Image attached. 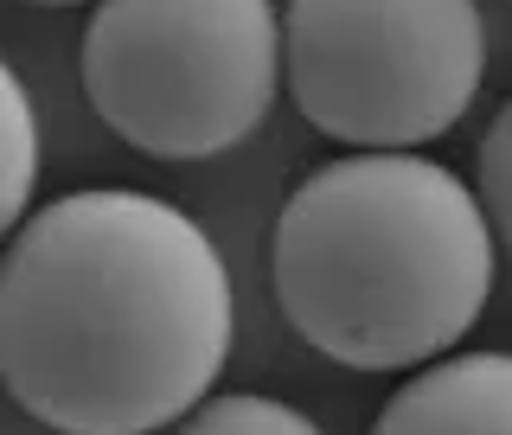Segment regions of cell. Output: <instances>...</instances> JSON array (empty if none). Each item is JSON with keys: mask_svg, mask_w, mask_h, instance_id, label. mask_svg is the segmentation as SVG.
<instances>
[{"mask_svg": "<svg viewBox=\"0 0 512 435\" xmlns=\"http://www.w3.org/2000/svg\"><path fill=\"white\" fill-rule=\"evenodd\" d=\"M231 352V276L180 205L96 186L0 256V384L58 435H154L192 416Z\"/></svg>", "mask_w": 512, "mask_h": 435, "instance_id": "1", "label": "cell"}, {"mask_svg": "<svg viewBox=\"0 0 512 435\" xmlns=\"http://www.w3.org/2000/svg\"><path fill=\"white\" fill-rule=\"evenodd\" d=\"M493 288V224L423 154H346L288 192L276 301L314 352L410 372L461 346Z\"/></svg>", "mask_w": 512, "mask_h": 435, "instance_id": "2", "label": "cell"}, {"mask_svg": "<svg viewBox=\"0 0 512 435\" xmlns=\"http://www.w3.org/2000/svg\"><path fill=\"white\" fill-rule=\"evenodd\" d=\"M282 20L269 0H103L84 26V96L128 148L212 160L276 103Z\"/></svg>", "mask_w": 512, "mask_h": 435, "instance_id": "3", "label": "cell"}, {"mask_svg": "<svg viewBox=\"0 0 512 435\" xmlns=\"http://www.w3.org/2000/svg\"><path fill=\"white\" fill-rule=\"evenodd\" d=\"M282 71L320 135L410 154L474 103L487 32L474 0H288Z\"/></svg>", "mask_w": 512, "mask_h": 435, "instance_id": "4", "label": "cell"}, {"mask_svg": "<svg viewBox=\"0 0 512 435\" xmlns=\"http://www.w3.org/2000/svg\"><path fill=\"white\" fill-rule=\"evenodd\" d=\"M372 435H512V352H461L397 384Z\"/></svg>", "mask_w": 512, "mask_h": 435, "instance_id": "5", "label": "cell"}, {"mask_svg": "<svg viewBox=\"0 0 512 435\" xmlns=\"http://www.w3.org/2000/svg\"><path fill=\"white\" fill-rule=\"evenodd\" d=\"M32 173H39V128H32V103L20 77L0 64V237L20 224L32 199Z\"/></svg>", "mask_w": 512, "mask_h": 435, "instance_id": "6", "label": "cell"}, {"mask_svg": "<svg viewBox=\"0 0 512 435\" xmlns=\"http://www.w3.org/2000/svg\"><path fill=\"white\" fill-rule=\"evenodd\" d=\"M167 435H320V423L276 397H212L192 416H180Z\"/></svg>", "mask_w": 512, "mask_h": 435, "instance_id": "7", "label": "cell"}, {"mask_svg": "<svg viewBox=\"0 0 512 435\" xmlns=\"http://www.w3.org/2000/svg\"><path fill=\"white\" fill-rule=\"evenodd\" d=\"M480 186H474V199H480V212H487L493 224V237L512 250V103L500 109V116L487 122V135H480Z\"/></svg>", "mask_w": 512, "mask_h": 435, "instance_id": "8", "label": "cell"}, {"mask_svg": "<svg viewBox=\"0 0 512 435\" xmlns=\"http://www.w3.org/2000/svg\"><path fill=\"white\" fill-rule=\"evenodd\" d=\"M32 7H77V0H32Z\"/></svg>", "mask_w": 512, "mask_h": 435, "instance_id": "9", "label": "cell"}]
</instances>
